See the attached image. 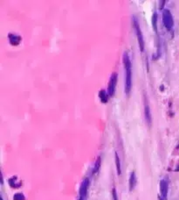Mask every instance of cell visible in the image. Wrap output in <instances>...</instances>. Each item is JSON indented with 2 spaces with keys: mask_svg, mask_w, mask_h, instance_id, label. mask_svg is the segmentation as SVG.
Listing matches in <instances>:
<instances>
[{
  "mask_svg": "<svg viewBox=\"0 0 179 200\" xmlns=\"http://www.w3.org/2000/svg\"><path fill=\"white\" fill-rule=\"evenodd\" d=\"M168 190H169L168 182L165 179H163L160 182V196H161V200L167 199Z\"/></svg>",
  "mask_w": 179,
  "mask_h": 200,
  "instance_id": "cell-5",
  "label": "cell"
},
{
  "mask_svg": "<svg viewBox=\"0 0 179 200\" xmlns=\"http://www.w3.org/2000/svg\"><path fill=\"white\" fill-rule=\"evenodd\" d=\"M117 84V74L113 73L110 77L109 86H108V91L110 96H114L115 91V87Z\"/></svg>",
  "mask_w": 179,
  "mask_h": 200,
  "instance_id": "cell-4",
  "label": "cell"
},
{
  "mask_svg": "<svg viewBox=\"0 0 179 200\" xmlns=\"http://www.w3.org/2000/svg\"><path fill=\"white\" fill-rule=\"evenodd\" d=\"M144 116H145V120H146L147 124L150 126L152 118H151V111H150L149 101H148V98L146 96H144Z\"/></svg>",
  "mask_w": 179,
  "mask_h": 200,
  "instance_id": "cell-6",
  "label": "cell"
},
{
  "mask_svg": "<svg viewBox=\"0 0 179 200\" xmlns=\"http://www.w3.org/2000/svg\"><path fill=\"white\" fill-rule=\"evenodd\" d=\"M123 65L125 71V92L126 94H130L132 87V64L127 52L123 54Z\"/></svg>",
  "mask_w": 179,
  "mask_h": 200,
  "instance_id": "cell-1",
  "label": "cell"
},
{
  "mask_svg": "<svg viewBox=\"0 0 179 200\" xmlns=\"http://www.w3.org/2000/svg\"><path fill=\"white\" fill-rule=\"evenodd\" d=\"M133 25H134L135 30H136V33L137 40H138V44H139V48L142 52H143L145 43H144L143 36H142V29H141V27H140L138 21H137V20H136V18H133Z\"/></svg>",
  "mask_w": 179,
  "mask_h": 200,
  "instance_id": "cell-2",
  "label": "cell"
},
{
  "mask_svg": "<svg viewBox=\"0 0 179 200\" xmlns=\"http://www.w3.org/2000/svg\"><path fill=\"white\" fill-rule=\"evenodd\" d=\"M162 17H163V25L165 26V27L168 30H171L174 26V20H173V16H172L170 11L168 9L163 11Z\"/></svg>",
  "mask_w": 179,
  "mask_h": 200,
  "instance_id": "cell-3",
  "label": "cell"
},
{
  "mask_svg": "<svg viewBox=\"0 0 179 200\" xmlns=\"http://www.w3.org/2000/svg\"><path fill=\"white\" fill-rule=\"evenodd\" d=\"M113 200H118L117 198V193H116V190L114 188L113 189Z\"/></svg>",
  "mask_w": 179,
  "mask_h": 200,
  "instance_id": "cell-14",
  "label": "cell"
},
{
  "mask_svg": "<svg viewBox=\"0 0 179 200\" xmlns=\"http://www.w3.org/2000/svg\"><path fill=\"white\" fill-rule=\"evenodd\" d=\"M115 163H116V170H117V174L121 175V161H120L119 155L117 153H115Z\"/></svg>",
  "mask_w": 179,
  "mask_h": 200,
  "instance_id": "cell-9",
  "label": "cell"
},
{
  "mask_svg": "<svg viewBox=\"0 0 179 200\" xmlns=\"http://www.w3.org/2000/svg\"><path fill=\"white\" fill-rule=\"evenodd\" d=\"M88 186H89V180H88V178H85L84 180L82 181V183H81L80 187V198H83V199H84V198H86V196H87Z\"/></svg>",
  "mask_w": 179,
  "mask_h": 200,
  "instance_id": "cell-7",
  "label": "cell"
},
{
  "mask_svg": "<svg viewBox=\"0 0 179 200\" xmlns=\"http://www.w3.org/2000/svg\"><path fill=\"white\" fill-rule=\"evenodd\" d=\"M100 165V157H98V159L96 161V163H95V166H94V173H95L99 170Z\"/></svg>",
  "mask_w": 179,
  "mask_h": 200,
  "instance_id": "cell-13",
  "label": "cell"
},
{
  "mask_svg": "<svg viewBox=\"0 0 179 200\" xmlns=\"http://www.w3.org/2000/svg\"><path fill=\"white\" fill-rule=\"evenodd\" d=\"M136 184V173H135V172H132L131 175H130V190H134Z\"/></svg>",
  "mask_w": 179,
  "mask_h": 200,
  "instance_id": "cell-8",
  "label": "cell"
},
{
  "mask_svg": "<svg viewBox=\"0 0 179 200\" xmlns=\"http://www.w3.org/2000/svg\"><path fill=\"white\" fill-rule=\"evenodd\" d=\"M13 199L14 200H25V196L22 194V193H16L13 197Z\"/></svg>",
  "mask_w": 179,
  "mask_h": 200,
  "instance_id": "cell-12",
  "label": "cell"
},
{
  "mask_svg": "<svg viewBox=\"0 0 179 200\" xmlns=\"http://www.w3.org/2000/svg\"><path fill=\"white\" fill-rule=\"evenodd\" d=\"M99 96L102 103H106L108 101V94H107V92L104 90H101L100 91Z\"/></svg>",
  "mask_w": 179,
  "mask_h": 200,
  "instance_id": "cell-10",
  "label": "cell"
},
{
  "mask_svg": "<svg viewBox=\"0 0 179 200\" xmlns=\"http://www.w3.org/2000/svg\"><path fill=\"white\" fill-rule=\"evenodd\" d=\"M79 200H84V199H83V198H80V199Z\"/></svg>",
  "mask_w": 179,
  "mask_h": 200,
  "instance_id": "cell-15",
  "label": "cell"
},
{
  "mask_svg": "<svg viewBox=\"0 0 179 200\" xmlns=\"http://www.w3.org/2000/svg\"><path fill=\"white\" fill-rule=\"evenodd\" d=\"M152 22H153V27H154V30L156 31V32H157V12H155V13H154V15H153V20H152Z\"/></svg>",
  "mask_w": 179,
  "mask_h": 200,
  "instance_id": "cell-11",
  "label": "cell"
}]
</instances>
